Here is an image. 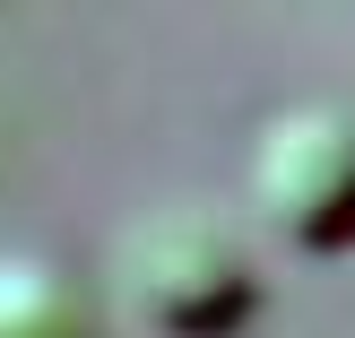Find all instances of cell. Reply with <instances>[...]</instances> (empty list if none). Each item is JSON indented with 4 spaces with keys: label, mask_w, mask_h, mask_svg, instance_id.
Returning <instances> with one entry per match:
<instances>
[{
    "label": "cell",
    "mask_w": 355,
    "mask_h": 338,
    "mask_svg": "<svg viewBox=\"0 0 355 338\" xmlns=\"http://www.w3.org/2000/svg\"><path fill=\"white\" fill-rule=\"evenodd\" d=\"M113 304L156 338H225L252 321V252L208 208H148L113 243Z\"/></svg>",
    "instance_id": "cell-1"
},
{
    "label": "cell",
    "mask_w": 355,
    "mask_h": 338,
    "mask_svg": "<svg viewBox=\"0 0 355 338\" xmlns=\"http://www.w3.org/2000/svg\"><path fill=\"white\" fill-rule=\"evenodd\" d=\"M252 200L304 252H347L355 243V113L304 104L260 130L252 156Z\"/></svg>",
    "instance_id": "cell-2"
},
{
    "label": "cell",
    "mask_w": 355,
    "mask_h": 338,
    "mask_svg": "<svg viewBox=\"0 0 355 338\" xmlns=\"http://www.w3.org/2000/svg\"><path fill=\"white\" fill-rule=\"evenodd\" d=\"M0 338H104L96 295L44 252H0Z\"/></svg>",
    "instance_id": "cell-3"
}]
</instances>
